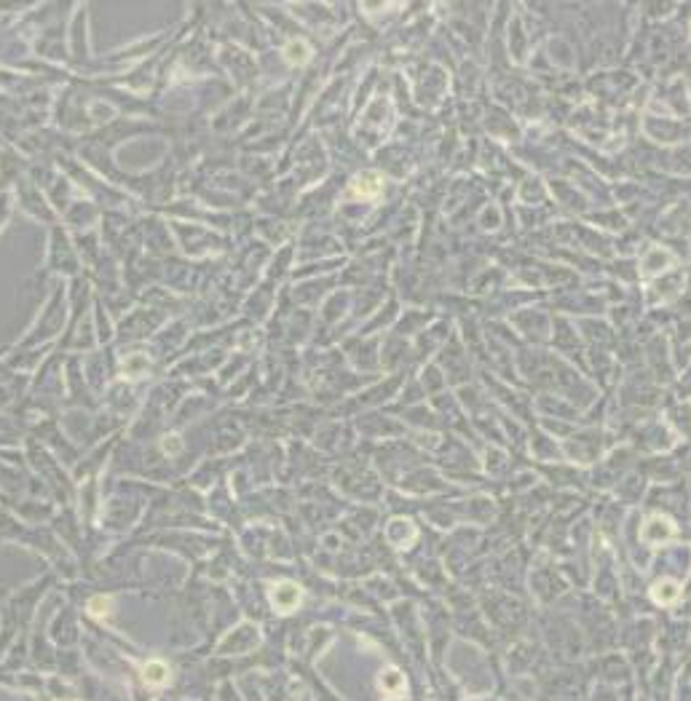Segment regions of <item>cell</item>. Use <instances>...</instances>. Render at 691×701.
Returning a JSON list of instances; mask_svg holds the SVG:
<instances>
[{
    "mask_svg": "<svg viewBox=\"0 0 691 701\" xmlns=\"http://www.w3.org/2000/svg\"><path fill=\"white\" fill-rule=\"evenodd\" d=\"M303 600V589L292 581H282L271 589V602L279 613H292Z\"/></svg>",
    "mask_w": 691,
    "mask_h": 701,
    "instance_id": "cell-1",
    "label": "cell"
},
{
    "mask_svg": "<svg viewBox=\"0 0 691 701\" xmlns=\"http://www.w3.org/2000/svg\"><path fill=\"white\" fill-rule=\"evenodd\" d=\"M380 188H383V179L378 175H373V172L359 175L351 182V198H375Z\"/></svg>",
    "mask_w": 691,
    "mask_h": 701,
    "instance_id": "cell-2",
    "label": "cell"
},
{
    "mask_svg": "<svg viewBox=\"0 0 691 701\" xmlns=\"http://www.w3.org/2000/svg\"><path fill=\"white\" fill-rule=\"evenodd\" d=\"M651 594H654V600H656L659 605H673L678 597H680V586H678L676 581L662 579V581H656V583H654Z\"/></svg>",
    "mask_w": 691,
    "mask_h": 701,
    "instance_id": "cell-4",
    "label": "cell"
},
{
    "mask_svg": "<svg viewBox=\"0 0 691 701\" xmlns=\"http://www.w3.org/2000/svg\"><path fill=\"white\" fill-rule=\"evenodd\" d=\"M110 610H113V602H110V597H94L92 602H89V613L97 616V619H108Z\"/></svg>",
    "mask_w": 691,
    "mask_h": 701,
    "instance_id": "cell-8",
    "label": "cell"
},
{
    "mask_svg": "<svg viewBox=\"0 0 691 701\" xmlns=\"http://www.w3.org/2000/svg\"><path fill=\"white\" fill-rule=\"evenodd\" d=\"M380 688L386 693H405V677H402V672H397L394 667H389L386 672L380 674Z\"/></svg>",
    "mask_w": 691,
    "mask_h": 701,
    "instance_id": "cell-5",
    "label": "cell"
},
{
    "mask_svg": "<svg viewBox=\"0 0 691 701\" xmlns=\"http://www.w3.org/2000/svg\"><path fill=\"white\" fill-rule=\"evenodd\" d=\"M177 450H180V436H169V439H163V453L175 455Z\"/></svg>",
    "mask_w": 691,
    "mask_h": 701,
    "instance_id": "cell-9",
    "label": "cell"
},
{
    "mask_svg": "<svg viewBox=\"0 0 691 701\" xmlns=\"http://www.w3.org/2000/svg\"><path fill=\"white\" fill-rule=\"evenodd\" d=\"M148 370V356H142V353H135V356H129L126 362H123V375L126 378H137V375H142Z\"/></svg>",
    "mask_w": 691,
    "mask_h": 701,
    "instance_id": "cell-6",
    "label": "cell"
},
{
    "mask_svg": "<svg viewBox=\"0 0 691 701\" xmlns=\"http://www.w3.org/2000/svg\"><path fill=\"white\" fill-rule=\"evenodd\" d=\"M142 680H145L150 688H161V686H166V683L172 680V672H169V667H166L163 661L153 659V661H148V664L142 667Z\"/></svg>",
    "mask_w": 691,
    "mask_h": 701,
    "instance_id": "cell-3",
    "label": "cell"
},
{
    "mask_svg": "<svg viewBox=\"0 0 691 701\" xmlns=\"http://www.w3.org/2000/svg\"><path fill=\"white\" fill-rule=\"evenodd\" d=\"M285 56L290 59V62H295V65H303V62L309 59V46H306L303 41H292L285 49Z\"/></svg>",
    "mask_w": 691,
    "mask_h": 701,
    "instance_id": "cell-7",
    "label": "cell"
}]
</instances>
